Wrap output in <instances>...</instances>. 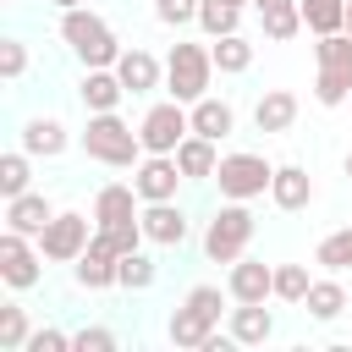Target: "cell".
Masks as SVG:
<instances>
[{
  "label": "cell",
  "mask_w": 352,
  "mask_h": 352,
  "mask_svg": "<svg viewBox=\"0 0 352 352\" xmlns=\"http://www.w3.org/2000/svg\"><path fill=\"white\" fill-rule=\"evenodd\" d=\"M28 336H33V324H28V308H16V302H0V352H22V346H28Z\"/></svg>",
  "instance_id": "cell-33"
},
{
  "label": "cell",
  "mask_w": 352,
  "mask_h": 352,
  "mask_svg": "<svg viewBox=\"0 0 352 352\" xmlns=\"http://www.w3.org/2000/svg\"><path fill=\"white\" fill-rule=\"evenodd\" d=\"M314 60H319V77H314V99L324 110L346 104L352 99V33H324L314 44Z\"/></svg>",
  "instance_id": "cell-6"
},
{
  "label": "cell",
  "mask_w": 352,
  "mask_h": 352,
  "mask_svg": "<svg viewBox=\"0 0 352 352\" xmlns=\"http://www.w3.org/2000/svg\"><path fill=\"white\" fill-rule=\"evenodd\" d=\"M22 352H72V336L66 330H55V324H38L33 336H28V346Z\"/></svg>",
  "instance_id": "cell-39"
},
{
  "label": "cell",
  "mask_w": 352,
  "mask_h": 352,
  "mask_svg": "<svg viewBox=\"0 0 352 352\" xmlns=\"http://www.w3.org/2000/svg\"><path fill=\"white\" fill-rule=\"evenodd\" d=\"M270 204H275V209H286V214L308 209V204H314V176H308L302 165H275V182H270Z\"/></svg>",
  "instance_id": "cell-20"
},
{
  "label": "cell",
  "mask_w": 352,
  "mask_h": 352,
  "mask_svg": "<svg viewBox=\"0 0 352 352\" xmlns=\"http://www.w3.org/2000/svg\"><path fill=\"white\" fill-rule=\"evenodd\" d=\"M138 220H143V236H148L154 248H182V242H187V231H192L176 198H165V204H143V214H138Z\"/></svg>",
  "instance_id": "cell-15"
},
{
  "label": "cell",
  "mask_w": 352,
  "mask_h": 352,
  "mask_svg": "<svg viewBox=\"0 0 352 352\" xmlns=\"http://www.w3.org/2000/svg\"><path fill=\"white\" fill-rule=\"evenodd\" d=\"M77 99H82V110H88V116H99V110H121V99H126V82L116 77V66H82Z\"/></svg>",
  "instance_id": "cell-14"
},
{
  "label": "cell",
  "mask_w": 352,
  "mask_h": 352,
  "mask_svg": "<svg viewBox=\"0 0 352 352\" xmlns=\"http://www.w3.org/2000/svg\"><path fill=\"white\" fill-rule=\"evenodd\" d=\"M176 165H182V176H187V182H214V165H220L214 138L187 132V138H182V148H176Z\"/></svg>",
  "instance_id": "cell-25"
},
{
  "label": "cell",
  "mask_w": 352,
  "mask_h": 352,
  "mask_svg": "<svg viewBox=\"0 0 352 352\" xmlns=\"http://www.w3.org/2000/svg\"><path fill=\"white\" fill-rule=\"evenodd\" d=\"M226 292H231V302H270V297H275V264L242 253V258L226 270Z\"/></svg>",
  "instance_id": "cell-12"
},
{
  "label": "cell",
  "mask_w": 352,
  "mask_h": 352,
  "mask_svg": "<svg viewBox=\"0 0 352 352\" xmlns=\"http://www.w3.org/2000/svg\"><path fill=\"white\" fill-rule=\"evenodd\" d=\"M16 138H22V148H28L33 160H60V154H66V143H72L66 121H55V116H28Z\"/></svg>",
  "instance_id": "cell-19"
},
{
  "label": "cell",
  "mask_w": 352,
  "mask_h": 352,
  "mask_svg": "<svg viewBox=\"0 0 352 352\" xmlns=\"http://www.w3.org/2000/svg\"><path fill=\"white\" fill-rule=\"evenodd\" d=\"M297 6H302V28H308L314 38L346 33V0H297Z\"/></svg>",
  "instance_id": "cell-26"
},
{
  "label": "cell",
  "mask_w": 352,
  "mask_h": 352,
  "mask_svg": "<svg viewBox=\"0 0 352 352\" xmlns=\"http://www.w3.org/2000/svg\"><path fill=\"white\" fill-rule=\"evenodd\" d=\"M33 187V154L16 143L11 154H0V198H16Z\"/></svg>",
  "instance_id": "cell-29"
},
{
  "label": "cell",
  "mask_w": 352,
  "mask_h": 352,
  "mask_svg": "<svg viewBox=\"0 0 352 352\" xmlns=\"http://www.w3.org/2000/svg\"><path fill=\"white\" fill-rule=\"evenodd\" d=\"M94 236H99L110 253H121V258L138 253V248L148 242V236H143V220H126V226H94Z\"/></svg>",
  "instance_id": "cell-34"
},
{
  "label": "cell",
  "mask_w": 352,
  "mask_h": 352,
  "mask_svg": "<svg viewBox=\"0 0 352 352\" xmlns=\"http://www.w3.org/2000/svg\"><path fill=\"white\" fill-rule=\"evenodd\" d=\"M116 346H121V336L104 330V324H82V330H72V352H116Z\"/></svg>",
  "instance_id": "cell-36"
},
{
  "label": "cell",
  "mask_w": 352,
  "mask_h": 352,
  "mask_svg": "<svg viewBox=\"0 0 352 352\" xmlns=\"http://www.w3.org/2000/svg\"><path fill=\"white\" fill-rule=\"evenodd\" d=\"M77 143H82L88 160H99V165H110V170H132V165L143 160V138H138V126L121 121V110L88 116V126L77 132Z\"/></svg>",
  "instance_id": "cell-2"
},
{
  "label": "cell",
  "mask_w": 352,
  "mask_h": 352,
  "mask_svg": "<svg viewBox=\"0 0 352 352\" xmlns=\"http://www.w3.org/2000/svg\"><path fill=\"white\" fill-rule=\"evenodd\" d=\"M116 270H121V253H110L99 236L82 248V258L72 264V280L82 286V292H110L116 286Z\"/></svg>",
  "instance_id": "cell-18"
},
{
  "label": "cell",
  "mask_w": 352,
  "mask_h": 352,
  "mask_svg": "<svg viewBox=\"0 0 352 352\" xmlns=\"http://www.w3.org/2000/svg\"><path fill=\"white\" fill-rule=\"evenodd\" d=\"M0 280L11 286V292H33L38 280H44V248L33 242V236H22V231H0Z\"/></svg>",
  "instance_id": "cell-9"
},
{
  "label": "cell",
  "mask_w": 352,
  "mask_h": 352,
  "mask_svg": "<svg viewBox=\"0 0 352 352\" xmlns=\"http://www.w3.org/2000/svg\"><path fill=\"white\" fill-rule=\"evenodd\" d=\"M264 16V38L270 44H286V38H297L302 33V6L292 0V6H270V11H258Z\"/></svg>",
  "instance_id": "cell-32"
},
{
  "label": "cell",
  "mask_w": 352,
  "mask_h": 352,
  "mask_svg": "<svg viewBox=\"0 0 352 352\" xmlns=\"http://www.w3.org/2000/svg\"><path fill=\"white\" fill-rule=\"evenodd\" d=\"M116 77L126 82V94H154L165 82V60L154 50H143V44H126L121 60H116Z\"/></svg>",
  "instance_id": "cell-13"
},
{
  "label": "cell",
  "mask_w": 352,
  "mask_h": 352,
  "mask_svg": "<svg viewBox=\"0 0 352 352\" xmlns=\"http://www.w3.org/2000/svg\"><path fill=\"white\" fill-rule=\"evenodd\" d=\"M22 72H28V44L22 38H0V77L22 82Z\"/></svg>",
  "instance_id": "cell-38"
},
{
  "label": "cell",
  "mask_w": 352,
  "mask_h": 352,
  "mask_svg": "<svg viewBox=\"0 0 352 352\" xmlns=\"http://www.w3.org/2000/svg\"><path fill=\"white\" fill-rule=\"evenodd\" d=\"M182 182H187V176H182L176 154H143V160L132 165V187H138L143 204H165V198H176Z\"/></svg>",
  "instance_id": "cell-11"
},
{
  "label": "cell",
  "mask_w": 352,
  "mask_h": 352,
  "mask_svg": "<svg viewBox=\"0 0 352 352\" xmlns=\"http://www.w3.org/2000/svg\"><path fill=\"white\" fill-rule=\"evenodd\" d=\"M209 50H214V72H220V77H242V72L253 66V44H248L242 33L209 38Z\"/></svg>",
  "instance_id": "cell-27"
},
{
  "label": "cell",
  "mask_w": 352,
  "mask_h": 352,
  "mask_svg": "<svg viewBox=\"0 0 352 352\" xmlns=\"http://www.w3.org/2000/svg\"><path fill=\"white\" fill-rule=\"evenodd\" d=\"M314 264H319V270H330V275L352 270V226L324 231V236H319V248H314Z\"/></svg>",
  "instance_id": "cell-28"
},
{
  "label": "cell",
  "mask_w": 352,
  "mask_h": 352,
  "mask_svg": "<svg viewBox=\"0 0 352 352\" xmlns=\"http://www.w3.org/2000/svg\"><path fill=\"white\" fill-rule=\"evenodd\" d=\"M198 6H204V0H154V22L187 28V22H198Z\"/></svg>",
  "instance_id": "cell-37"
},
{
  "label": "cell",
  "mask_w": 352,
  "mask_h": 352,
  "mask_svg": "<svg viewBox=\"0 0 352 352\" xmlns=\"http://www.w3.org/2000/svg\"><path fill=\"white\" fill-rule=\"evenodd\" d=\"M270 182H275V165H270L264 154H248V148L220 154V165H214V187H220V198H236V204L264 198Z\"/></svg>",
  "instance_id": "cell-7"
},
{
  "label": "cell",
  "mask_w": 352,
  "mask_h": 352,
  "mask_svg": "<svg viewBox=\"0 0 352 352\" xmlns=\"http://www.w3.org/2000/svg\"><path fill=\"white\" fill-rule=\"evenodd\" d=\"M308 286H314L308 264H275V297H280V302H297V308H302Z\"/></svg>",
  "instance_id": "cell-35"
},
{
  "label": "cell",
  "mask_w": 352,
  "mask_h": 352,
  "mask_svg": "<svg viewBox=\"0 0 352 352\" xmlns=\"http://www.w3.org/2000/svg\"><path fill=\"white\" fill-rule=\"evenodd\" d=\"M226 297L231 292H220V286H209V280H198L187 297H182V308H170V319H165V336H170V346H187V352H198L214 330H220V308H226Z\"/></svg>",
  "instance_id": "cell-3"
},
{
  "label": "cell",
  "mask_w": 352,
  "mask_h": 352,
  "mask_svg": "<svg viewBox=\"0 0 352 352\" xmlns=\"http://www.w3.org/2000/svg\"><path fill=\"white\" fill-rule=\"evenodd\" d=\"M226 330H231L236 346H264V341L275 336V314H270L264 302H236L231 319H226Z\"/></svg>",
  "instance_id": "cell-21"
},
{
  "label": "cell",
  "mask_w": 352,
  "mask_h": 352,
  "mask_svg": "<svg viewBox=\"0 0 352 352\" xmlns=\"http://www.w3.org/2000/svg\"><path fill=\"white\" fill-rule=\"evenodd\" d=\"M55 220V204L38 192V187H28V192H16V198H6V226L11 231H22V236H44V226Z\"/></svg>",
  "instance_id": "cell-17"
},
{
  "label": "cell",
  "mask_w": 352,
  "mask_h": 352,
  "mask_svg": "<svg viewBox=\"0 0 352 352\" xmlns=\"http://www.w3.org/2000/svg\"><path fill=\"white\" fill-rule=\"evenodd\" d=\"M187 132H192V116H187V104H182V99H160V104H148V110H143V121H138L143 154H176Z\"/></svg>",
  "instance_id": "cell-8"
},
{
  "label": "cell",
  "mask_w": 352,
  "mask_h": 352,
  "mask_svg": "<svg viewBox=\"0 0 352 352\" xmlns=\"http://www.w3.org/2000/svg\"><path fill=\"white\" fill-rule=\"evenodd\" d=\"M346 33H352V0H346Z\"/></svg>",
  "instance_id": "cell-43"
},
{
  "label": "cell",
  "mask_w": 352,
  "mask_h": 352,
  "mask_svg": "<svg viewBox=\"0 0 352 352\" xmlns=\"http://www.w3.org/2000/svg\"><path fill=\"white\" fill-rule=\"evenodd\" d=\"M270 6H292V0H253V11H270Z\"/></svg>",
  "instance_id": "cell-40"
},
{
  "label": "cell",
  "mask_w": 352,
  "mask_h": 352,
  "mask_svg": "<svg viewBox=\"0 0 352 352\" xmlns=\"http://www.w3.org/2000/svg\"><path fill=\"white\" fill-rule=\"evenodd\" d=\"M138 214H143V198H138L132 182H104L94 192V226H126Z\"/></svg>",
  "instance_id": "cell-16"
},
{
  "label": "cell",
  "mask_w": 352,
  "mask_h": 352,
  "mask_svg": "<svg viewBox=\"0 0 352 352\" xmlns=\"http://www.w3.org/2000/svg\"><path fill=\"white\" fill-rule=\"evenodd\" d=\"M55 11H72V6H88V0H50Z\"/></svg>",
  "instance_id": "cell-41"
},
{
  "label": "cell",
  "mask_w": 352,
  "mask_h": 352,
  "mask_svg": "<svg viewBox=\"0 0 352 352\" xmlns=\"http://www.w3.org/2000/svg\"><path fill=\"white\" fill-rule=\"evenodd\" d=\"M297 121V94L292 88H264L258 104H253V126L258 132H292Z\"/></svg>",
  "instance_id": "cell-23"
},
{
  "label": "cell",
  "mask_w": 352,
  "mask_h": 352,
  "mask_svg": "<svg viewBox=\"0 0 352 352\" xmlns=\"http://www.w3.org/2000/svg\"><path fill=\"white\" fill-rule=\"evenodd\" d=\"M302 308H308V319H319V324H336L341 314H346V286L324 270L314 286H308V297H302Z\"/></svg>",
  "instance_id": "cell-24"
},
{
  "label": "cell",
  "mask_w": 352,
  "mask_h": 352,
  "mask_svg": "<svg viewBox=\"0 0 352 352\" xmlns=\"http://www.w3.org/2000/svg\"><path fill=\"white\" fill-rule=\"evenodd\" d=\"M198 28H204V38L242 33V6H231V0H204V6H198Z\"/></svg>",
  "instance_id": "cell-30"
},
{
  "label": "cell",
  "mask_w": 352,
  "mask_h": 352,
  "mask_svg": "<svg viewBox=\"0 0 352 352\" xmlns=\"http://www.w3.org/2000/svg\"><path fill=\"white\" fill-rule=\"evenodd\" d=\"M60 44L82 60V66H116L121 60V38H116V28L94 11V6H72V11H60Z\"/></svg>",
  "instance_id": "cell-1"
},
{
  "label": "cell",
  "mask_w": 352,
  "mask_h": 352,
  "mask_svg": "<svg viewBox=\"0 0 352 352\" xmlns=\"http://www.w3.org/2000/svg\"><path fill=\"white\" fill-rule=\"evenodd\" d=\"M253 231H258V214L248 204H236V198H220V209L204 226V258L209 264H236L253 248Z\"/></svg>",
  "instance_id": "cell-4"
},
{
  "label": "cell",
  "mask_w": 352,
  "mask_h": 352,
  "mask_svg": "<svg viewBox=\"0 0 352 352\" xmlns=\"http://www.w3.org/2000/svg\"><path fill=\"white\" fill-rule=\"evenodd\" d=\"M209 82H214V50L192 44V38L170 44V55H165V94L182 99V104H198L209 94Z\"/></svg>",
  "instance_id": "cell-5"
},
{
  "label": "cell",
  "mask_w": 352,
  "mask_h": 352,
  "mask_svg": "<svg viewBox=\"0 0 352 352\" xmlns=\"http://www.w3.org/2000/svg\"><path fill=\"white\" fill-rule=\"evenodd\" d=\"M231 6H242V11H248V6H253V0H231Z\"/></svg>",
  "instance_id": "cell-44"
},
{
  "label": "cell",
  "mask_w": 352,
  "mask_h": 352,
  "mask_svg": "<svg viewBox=\"0 0 352 352\" xmlns=\"http://www.w3.org/2000/svg\"><path fill=\"white\" fill-rule=\"evenodd\" d=\"M154 280H160V264H154L143 248H138V253H126V258H121V270H116V286H121V292H148Z\"/></svg>",
  "instance_id": "cell-31"
},
{
  "label": "cell",
  "mask_w": 352,
  "mask_h": 352,
  "mask_svg": "<svg viewBox=\"0 0 352 352\" xmlns=\"http://www.w3.org/2000/svg\"><path fill=\"white\" fill-rule=\"evenodd\" d=\"M187 116H192V132L198 138H231L236 132V110H231V99H220V94H204L198 104H187Z\"/></svg>",
  "instance_id": "cell-22"
},
{
  "label": "cell",
  "mask_w": 352,
  "mask_h": 352,
  "mask_svg": "<svg viewBox=\"0 0 352 352\" xmlns=\"http://www.w3.org/2000/svg\"><path fill=\"white\" fill-rule=\"evenodd\" d=\"M341 170H346V176H352V148H346V160H341Z\"/></svg>",
  "instance_id": "cell-42"
},
{
  "label": "cell",
  "mask_w": 352,
  "mask_h": 352,
  "mask_svg": "<svg viewBox=\"0 0 352 352\" xmlns=\"http://www.w3.org/2000/svg\"><path fill=\"white\" fill-rule=\"evenodd\" d=\"M88 242H94V214H77V209H55V220L38 236V248H44L50 264H77Z\"/></svg>",
  "instance_id": "cell-10"
}]
</instances>
